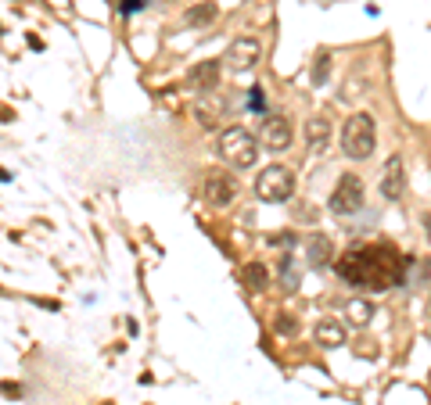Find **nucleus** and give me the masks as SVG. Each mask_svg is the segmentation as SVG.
Listing matches in <instances>:
<instances>
[{
    "mask_svg": "<svg viewBox=\"0 0 431 405\" xmlns=\"http://www.w3.org/2000/svg\"><path fill=\"white\" fill-rule=\"evenodd\" d=\"M338 276L366 287V291H388V287H403L406 280V258L392 241H374V244H352L338 262Z\"/></svg>",
    "mask_w": 431,
    "mask_h": 405,
    "instance_id": "obj_1",
    "label": "nucleus"
},
{
    "mask_svg": "<svg viewBox=\"0 0 431 405\" xmlns=\"http://www.w3.org/2000/svg\"><path fill=\"white\" fill-rule=\"evenodd\" d=\"M374 147H377L374 119H370L366 111L349 115V122H345V130H342V151H345V158H352V161H366V158L374 154Z\"/></svg>",
    "mask_w": 431,
    "mask_h": 405,
    "instance_id": "obj_2",
    "label": "nucleus"
},
{
    "mask_svg": "<svg viewBox=\"0 0 431 405\" xmlns=\"http://www.w3.org/2000/svg\"><path fill=\"white\" fill-rule=\"evenodd\" d=\"M223 161H230L234 169H252L259 158V140L245 130V126H230L220 133V144H216Z\"/></svg>",
    "mask_w": 431,
    "mask_h": 405,
    "instance_id": "obj_3",
    "label": "nucleus"
},
{
    "mask_svg": "<svg viewBox=\"0 0 431 405\" xmlns=\"http://www.w3.org/2000/svg\"><path fill=\"white\" fill-rule=\"evenodd\" d=\"M255 194L259 201H269V205L288 201L295 194V172L288 165H266L255 176Z\"/></svg>",
    "mask_w": 431,
    "mask_h": 405,
    "instance_id": "obj_4",
    "label": "nucleus"
},
{
    "mask_svg": "<svg viewBox=\"0 0 431 405\" xmlns=\"http://www.w3.org/2000/svg\"><path fill=\"white\" fill-rule=\"evenodd\" d=\"M201 194H205V201L212 208H227V205L237 201V180L230 176V172H223V169H212L205 176V183H201Z\"/></svg>",
    "mask_w": 431,
    "mask_h": 405,
    "instance_id": "obj_5",
    "label": "nucleus"
},
{
    "mask_svg": "<svg viewBox=\"0 0 431 405\" xmlns=\"http://www.w3.org/2000/svg\"><path fill=\"white\" fill-rule=\"evenodd\" d=\"M363 208V180L356 176V172H345V176L338 180L335 194H331V212L335 215H352Z\"/></svg>",
    "mask_w": 431,
    "mask_h": 405,
    "instance_id": "obj_6",
    "label": "nucleus"
},
{
    "mask_svg": "<svg viewBox=\"0 0 431 405\" xmlns=\"http://www.w3.org/2000/svg\"><path fill=\"white\" fill-rule=\"evenodd\" d=\"M295 140V130H291V119L288 115H266L262 119V130H259V147H269V151H288Z\"/></svg>",
    "mask_w": 431,
    "mask_h": 405,
    "instance_id": "obj_7",
    "label": "nucleus"
},
{
    "mask_svg": "<svg viewBox=\"0 0 431 405\" xmlns=\"http://www.w3.org/2000/svg\"><path fill=\"white\" fill-rule=\"evenodd\" d=\"M259 57H262V43L255 36H237L230 43V50H227V65L234 72H248V69L259 65Z\"/></svg>",
    "mask_w": 431,
    "mask_h": 405,
    "instance_id": "obj_8",
    "label": "nucleus"
},
{
    "mask_svg": "<svg viewBox=\"0 0 431 405\" xmlns=\"http://www.w3.org/2000/svg\"><path fill=\"white\" fill-rule=\"evenodd\" d=\"M403 194H406V165H403L399 154H392L385 172H381V198L385 201H399Z\"/></svg>",
    "mask_w": 431,
    "mask_h": 405,
    "instance_id": "obj_9",
    "label": "nucleus"
},
{
    "mask_svg": "<svg viewBox=\"0 0 431 405\" xmlns=\"http://www.w3.org/2000/svg\"><path fill=\"white\" fill-rule=\"evenodd\" d=\"M220 76H223V65L216 62H198L194 69H187V86L191 90H198V93H208V90H216L220 86Z\"/></svg>",
    "mask_w": 431,
    "mask_h": 405,
    "instance_id": "obj_10",
    "label": "nucleus"
},
{
    "mask_svg": "<svg viewBox=\"0 0 431 405\" xmlns=\"http://www.w3.org/2000/svg\"><path fill=\"white\" fill-rule=\"evenodd\" d=\"M306 258H309L313 269H328L331 258H335L331 237H328V234H309V237H306Z\"/></svg>",
    "mask_w": 431,
    "mask_h": 405,
    "instance_id": "obj_11",
    "label": "nucleus"
},
{
    "mask_svg": "<svg viewBox=\"0 0 431 405\" xmlns=\"http://www.w3.org/2000/svg\"><path fill=\"white\" fill-rule=\"evenodd\" d=\"M216 18H220V4H216V0H198V4H191L184 11V25L187 29H208Z\"/></svg>",
    "mask_w": 431,
    "mask_h": 405,
    "instance_id": "obj_12",
    "label": "nucleus"
},
{
    "mask_svg": "<svg viewBox=\"0 0 431 405\" xmlns=\"http://www.w3.org/2000/svg\"><path fill=\"white\" fill-rule=\"evenodd\" d=\"M306 140H309V147L316 154L331 147V119L328 115H313V119L306 122Z\"/></svg>",
    "mask_w": 431,
    "mask_h": 405,
    "instance_id": "obj_13",
    "label": "nucleus"
},
{
    "mask_svg": "<svg viewBox=\"0 0 431 405\" xmlns=\"http://www.w3.org/2000/svg\"><path fill=\"white\" fill-rule=\"evenodd\" d=\"M313 341L320 344V348H342L345 344V326L338 319H320L316 330H313Z\"/></svg>",
    "mask_w": 431,
    "mask_h": 405,
    "instance_id": "obj_14",
    "label": "nucleus"
},
{
    "mask_svg": "<svg viewBox=\"0 0 431 405\" xmlns=\"http://www.w3.org/2000/svg\"><path fill=\"white\" fill-rule=\"evenodd\" d=\"M241 283L248 287L252 295H262L266 287H269V269H266L262 262H248V266L241 269Z\"/></svg>",
    "mask_w": 431,
    "mask_h": 405,
    "instance_id": "obj_15",
    "label": "nucleus"
},
{
    "mask_svg": "<svg viewBox=\"0 0 431 405\" xmlns=\"http://www.w3.org/2000/svg\"><path fill=\"white\" fill-rule=\"evenodd\" d=\"M220 111H223V104H220V101H208V97H201V101L194 104L198 126H205V130H216V122H220Z\"/></svg>",
    "mask_w": 431,
    "mask_h": 405,
    "instance_id": "obj_16",
    "label": "nucleus"
},
{
    "mask_svg": "<svg viewBox=\"0 0 431 405\" xmlns=\"http://www.w3.org/2000/svg\"><path fill=\"white\" fill-rule=\"evenodd\" d=\"M277 276H281V287L291 295L298 291V266H295V255H281L277 258Z\"/></svg>",
    "mask_w": 431,
    "mask_h": 405,
    "instance_id": "obj_17",
    "label": "nucleus"
},
{
    "mask_svg": "<svg viewBox=\"0 0 431 405\" xmlns=\"http://www.w3.org/2000/svg\"><path fill=\"white\" fill-rule=\"evenodd\" d=\"M427 280H431V258H417V262H410V258H406V280H403V283L427 287Z\"/></svg>",
    "mask_w": 431,
    "mask_h": 405,
    "instance_id": "obj_18",
    "label": "nucleus"
},
{
    "mask_svg": "<svg viewBox=\"0 0 431 405\" xmlns=\"http://www.w3.org/2000/svg\"><path fill=\"white\" fill-rule=\"evenodd\" d=\"M331 79V50H320L313 57V86H328Z\"/></svg>",
    "mask_w": 431,
    "mask_h": 405,
    "instance_id": "obj_19",
    "label": "nucleus"
},
{
    "mask_svg": "<svg viewBox=\"0 0 431 405\" xmlns=\"http://www.w3.org/2000/svg\"><path fill=\"white\" fill-rule=\"evenodd\" d=\"M345 316H349V319H352L356 326H366V323L374 319V305H370L366 298H356V302H349Z\"/></svg>",
    "mask_w": 431,
    "mask_h": 405,
    "instance_id": "obj_20",
    "label": "nucleus"
},
{
    "mask_svg": "<svg viewBox=\"0 0 431 405\" xmlns=\"http://www.w3.org/2000/svg\"><path fill=\"white\" fill-rule=\"evenodd\" d=\"M274 330L284 333V337H291V333H298V319H295L291 312H281V316L274 319Z\"/></svg>",
    "mask_w": 431,
    "mask_h": 405,
    "instance_id": "obj_21",
    "label": "nucleus"
},
{
    "mask_svg": "<svg viewBox=\"0 0 431 405\" xmlns=\"http://www.w3.org/2000/svg\"><path fill=\"white\" fill-rule=\"evenodd\" d=\"M248 108H252V111H262V90H259V86H252V93H248Z\"/></svg>",
    "mask_w": 431,
    "mask_h": 405,
    "instance_id": "obj_22",
    "label": "nucleus"
},
{
    "mask_svg": "<svg viewBox=\"0 0 431 405\" xmlns=\"http://www.w3.org/2000/svg\"><path fill=\"white\" fill-rule=\"evenodd\" d=\"M140 8H144V0H123V4H119L123 15H133V11H140Z\"/></svg>",
    "mask_w": 431,
    "mask_h": 405,
    "instance_id": "obj_23",
    "label": "nucleus"
},
{
    "mask_svg": "<svg viewBox=\"0 0 431 405\" xmlns=\"http://www.w3.org/2000/svg\"><path fill=\"white\" fill-rule=\"evenodd\" d=\"M269 244H281V248H288V244H295V234H277V237H269Z\"/></svg>",
    "mask_w": 431,
    "mask_h": 405,
    "instance_id": "obj_24",
    "label": "nucleus"
},
{
    "mask_svg": "<svg viewBox=\"0 0 431 405\" xmlns=\"http://www.w3.org/2000/svg\"><path fill=\"white\" fill-rule=\"evenodd\" d=\"M0 391H4L8 398H22V387L18 384H0Z\"/></svg>",
    "mask_w": 431,
    "mask_h": 405,
    "instance_id": "obj_25",
    "label": "nucleus"
},
{
    "mask_svg": "<svg viewBox=\"0 0 431 405\" xmlns=\"http://www.w3.org/2000/svg\"><path fill=\"white\" fill-rule=\"evenodd\" d=\"M0 180H11V176H8V172H4V169H0Z\"/></svg>",
    "mask_w": 431,
    "mask_h": 405,
    "instance_id": "obj_26",
    "label": "nucleus"
},
{
    "mask_svg": "<svg viewBox=\"0 0 431 405\" xmlns=\"http://www.w3.org/2000/svg\"><path fill=\"white\" fill-rule=\"evenodd\" d=\"M427 309H431V298H427Z\"/></svg>",
    "mask_w": 431,
    "mask_h": 405,
    "instance_id": "obj_27",
    "label": "nucleus"
}]
</instances>
